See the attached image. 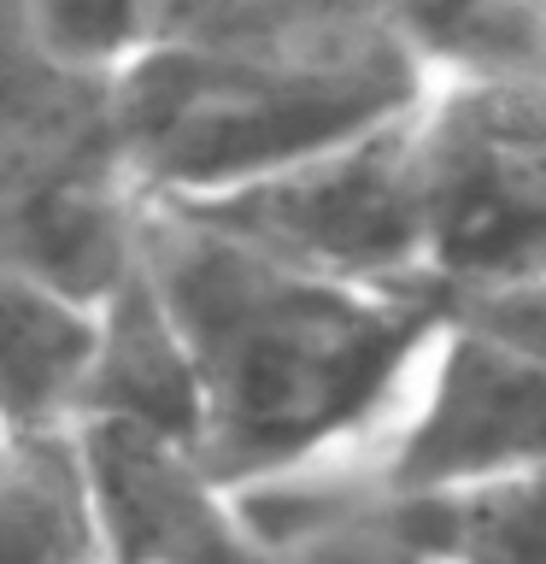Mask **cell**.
Instances as JSON below:
<instances>
[{
	"instance_id": "1",
	"label": "cell",
	"mask_w": 546,
	"mask_h": 564,
	"mask_svg": "<svg viewBox=\"0 0 546 564\" xmlns=\"http://www.w3.org/2000/svg\"><path fill=\"white\" fill-rule=\"evenodd\" d=\"M148 276L200 377L194 453L236 494L359 458L447 324L435 294L299 271L171 200H153Z\"/></svg>"
},
{
	"instance_id": "2",
	"label": "cell",
	"mask_w": 546,
	"mask_h": 564,
	"mask_svg": "<svg viewBox=\"0 0 546 564\" xmlns=\"http://www.w3.org/2000/svg\"><path fill=\"white\" fill-rule=\"evenodd\" d=\"M435 88L412 0H223L194 42L118 77L153 200L211 206L405 123Z\"/></svg>"
},
{
	"instance_id": "12",
	"label": "cell",
	"mask_w": 546,
	"mask_h": 564,
	"mask_svg": "<svg viewBox=\"0 0 546 564\" xmlns=\"http://www.w3.org/2000/svg\"><path fill=\"white\" fill-rule=\"evenodd\" d=\"M417 7V18H423V35L435 42V30H447V24H458V18H470L476 7H488V0H412ZM435 53V47H429Z\"/></svg>"
},
{
	"instance_id": "6",
	"label": "cell",
	"mask_w": 546,
	"mask_h": 564,
	"mask_svg": "<svg viewBox=\"0 0 546 564\" xmlns=\"http://www.w3.org/2000/svg\"><path fill=\"white\" fill-rule=\"evenodd\" d=\"M417 112L194 212L218 218L223 229H236L299 271L382 294H435Z\"/></svg>"
},
{
	"instance_id": "5",
	"label": "cell",
	"mask_w": 546,
	"mask_h": 564,
	"mask_svg": "<svg viewBox=\"0 0 546 564\" xmlns=\"http://www.w3.org/2000/svg\"><path fill=\"white\" fill-rule=\"evenodd\" d=\"M546 470V352L447 317L359 458L312 470L352 500H447ZM299 482V476H294Z\"/></svg>"
},
{
	"instance_id": "7",
	"label": "cell",
	"mask_w": 546,
	"mask_h": 564,
	"mask_svg": "<svg viewBox=\"0 0 546 564\" xmlns=\"http://www.w3.org/2000/svg\"><path fill=\"white\" fill-rule=\"evenodd\" d=\"M83 430H135L159 441H183V447H194V435H200L194 352L183 341V329H176L165 294L153 289L148 264H141L135 282H123L100 306L77 435Z\"/></svg>"
},
{
	"instance_id": "9",
	"label": "cell",
	"mask_w": 546,
	"mask_h": 564,
	"mask_svg": "<svg viewBox=\"0 0 546 564\" xmlns=\"http://www.w3.org/2000/svg\"><path fill=\"white\" fill-rule=\"evenodd\" d=\"M0 564H106L77 435H0Z\"/></svg>"
},
{
	"instance_id": "8",
	"label": "cell",
	"mask_w": 546,
	"mask_h": 564,
	"mask_svg": "<svg viewBox=\"0 0 546 564\" xmlns=\"http://www.w3.org/2000/svg\"><path fill=\"white\" fill-rule=\"evenodd\" d=\"M100 306L0 264V435H77Z\"/></svg>"
},
{
	"instance_id": "3",
	"label": "cell",
	"mask_w": 546,
	"mask_h": 564,
	"mask_svg": "<svg viewBox=\"0 0 546 564\" xmlns=\"http://www.w3.org/2000/svg\"><path fill=\"white\" fill-rule=\"evenodd\" d=\"M148 224L118 77L70 65L24 0H0V264L106 306L148 264Z\"/></svg>"
},
{
	"instance_id": "10",
	"label": "cell",
	"mask_w": 546,
	"mask_h": 564,
	"mask_svg": "<svg viewBox=\"0 0 546 564\" xmlns=\"http://www.w3.org/2000/svg\"><path fill=\"white\" fill-rule=\"evenodd\" d=\"M382 506L435 564H546V470L447 500Z\"/></svg>"
},
{
	"instance_id": "13",
	"label": "cell",
	"mask_w": 546,
	"mask_h": 564,
	"mask_svg": "<svg viewBox=\"0 0 546 564\" xmlns=\"http://www.w3.org/2000/svg\"><path fill=\"white\" fill-rule=\"evenodd\" d=\"M535 18H540V35H546V0H535Z\"/></svg>"
},
{
	"instance_id": "11",
	"label": "cell",
	"mask_w": 546,
	"mask_h": 564,
	"mask_svg": "<svg viewBox=\"0 0 546 564\" xmlns=\"http://www.w3.org/2000/svg\"><path fill=\"white\" fill-rule=\"evenodd\" d=\"M223 0H24L35 30L95 77H123L206 30Z\"/></svg>"
},
{
	"instance_id": "4",
	"label": "cell",
	"mask_w": 546,
	"mask_h": 564,
	"mask_svg": "<svg viewBox=\"0 0 546 564\" xmlns=\"http://www.w3.org/2000/svg\"><path fill=\"white\" fill-rule=\"evenodd\" d=\"M440 306L546 276V65L440 70L417 112Z\"/></svg>"
}]
</instances>
